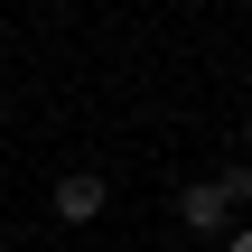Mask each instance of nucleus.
Instances as JSON below:
<instances>
[{
  "mask_svg": "<svg viewBox=\"0 0 252 252\" xmlns=\"http://www.w3.org/2000/svg\"><path fill=\"white\" fill-rule=\"evenodd\" d=\"M224 215H234V196H224L215 178H187V187H178V224H187V234H234Z\"/></svg>",
  "mask_w": 252,
  "mask_h": 252,
  "instance_id": "f257e3e1",
  "label": "nucleus"
},
{
  "mask_svg": "<svg viewBox=\"0 0 252 252\" xmlns=\"http://www.w3.org/2000/svg\"><path fill=\"white\" fill-rule=\"evenodd\" d=\"M103 206H112V187H103V178H84V168H75V178H56V224H94Z\"/></svg>",
  "mask_w": 252,
  "mask_h": 252,
  "instance_id": "f03ea898",
  "label": "nucleus"
},
{
  "mask_svg": "<svg viewBox=\"0 0 252 252\" xmlns=\"http://www.w3.org/2000/svg\"><path fill=\"white\" fill-rule=\"evenodd\" d=\"M224 252H252V224H234V234H224Z\"/></svg>",
  "mask_w": 252,
  "mask_h": 252,
  "instance_id": "7ed1b4c3",
  "label": "nucleus"
}]
</instances>
